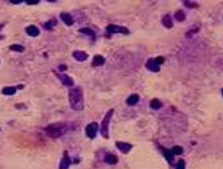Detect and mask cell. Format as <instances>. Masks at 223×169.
<instances>
[{
	"mask_svg": "<svg viewBox=\"0 0 223 169\" xmlns=\"http://www.w3.org/2000/svg\"><path fill=\"white\" fill-rule=\"evenodd\" d=\"M68 99H70V105H71L73 110H83V94H82V90L80 88L71 89L68 91Z\"/></svg>",
	"mask_w": 223,
	"mask_h": 169,
	"instance_id": "obj_1",
	"label": "cell"
},
{
	"mask_svg": "<svg viewBox=\"0 0 223 169\" xmlns=\"http://www.w3.org/2000/svg\"><path fill=\"white\" fill-rule=\"evenodd\" d=\"M46 131L49 137H59L64 134V132L66 131V127H65V125H62V124H55V125H51V126L46 127Z\"/></svg>",
	"mask_w": 223,
	"mask_h": 169,
	"instance_id": "obj_2",
	"label": "cell"
},
{
	"mask_svg": "<svg viewBox=\"0 0 223 169\" xmlns=\"http://www.w3.org/2000/svg\"><path fill=\"white\" fill-rule=\"evenodd\" d=\"M113 113H114V109H110V110L105 114V116H104L103 120H102V123H101L100 132H101V134H102V137H105V139H108V125H110V118L113 116Z\"/></svg>",
	"mask_w": 223,
	"mask_h": 169,
	"instance_id": "obj_3",
	"label": "cell"
},
{
	"mask_svg": "<svg viewBox=\"0 0 223 169\" xmlns=\"http://www.w3.org/2000/svg\"><path fill=\"white\" fill-rule=\"evenodd\" d=\"M106 32L110 34H115V33H122V34H129V31L124 26H117V24H108L106 26Z\"/></svg>",
	"mask_w": 223,
	"mask_h": 169,
	"instance_id": "obj_4",
	"label": "cell"
},
{
	"mask_svg": "<svg viewBox=\"0 0 223 169\" xmlns=\"http://www.w3.org/2000/svg\"><path fill=\"white\" fill-rule=\"evenodd\" d=\"M98 124L97 123H91L88 124L85 128V133H86L87 137H90V139H94L96 137V134H97V131H98Z\"/></svg>",
	"mask_w": 223,
	"mask_h": 169,
	"instance_id": "obj_5",
	"label": "cell"
},
{
	"mask_svg": "<svg viewBox=\"0 0 223 169\" xmlns=\"http://www.w3.org/2000/svg\"><path fill=\"white\" fill-rule=\"evenodd\" d=\"M146 68L151 70L153 72H158L160 70V66L155 62V58H149L147 62H146Z\"/></svg>",
	"mask_w": 223,
	"mask_h": 169,
	"instance_id": "obj_6",
	"label": "cell"
},
{
	"mask_svg": "<svg viewBox=\"0 0 223 169\" xmlns=\"http://www.w3.org/2000/svg\"><path fill=\"white\" fill-rule=\"evenodd\" d=\"M71 165V159H70V156H68V152L65 151L64 154H63V158L61 160V163H60V169H68Z\"/></svg>",
	"mask_w": 223,
	"mask_h": 169,
	"instance_id": "obj_7",
	"label": "cell"
},
{
	"mask_svg": "<svg viewBox=\"0 0 223 169\" xmlns=\"http://www.w3.org/2000/svg\"><path fill=\"white\" fill-rule=\"evenodd\" d=\"M58 78L61 80V82L64 86H68V87H72L73 84H74V81L68 75H65V74H58Z\"/></svg>",
	"mask_w": 223,
	"mask_h": 169,
	"instance_id": "obj_8",
	"label": "cell"
},
{
	"mask_svg": "<svg viewBox=\"0 0 223 169\" xmlns=\"http://www.w3.org/2000/svg\"><path fill=\"white\" fill-rule=\"evenodd\" d=\"M116 146H117V148H118L120 151H122L123 153H127L129 150L132 149V145L129 143H124V142H117Z\"/></svg>",
	"mask_w": 223,
	"mask_h": 169,
	"instance_id": "obj_9",
	"label": "cell"
},
{
	"mask_svg": "<svg viewBox=\"0 0 223 169\" xmlns=\"http://www.w3.org/2000/svg\"><path fill=\"white\" fill-rule=\"evenodd\" d=\"M73 57L75 59H77L78 62H84V60H86L88 55H87L86 53L83 52V51H75L73 53Z\"/></svg>",
	"mask_w": 223,
	"mask_h": 169,
	"instance_id": "obj_10",
	"label": "cell"
},
{
	"mask_svg": "<svg viewBox=\"0 0 223 169\" xmlns=\"http://www.w3.org/2000/svg\"><path fill=\"white\" fill-rule=\"evenodd\" d=\"M60 17H61L62 21H63L66 26H72V24L74 23V19H73V17H72L68 13H61Z\"/></svg>",
	"mask_w": 223,
	"mask_h": 169,
	"instance_id": "obj_11",
	"label": "cell"
},
{
	"mask_svg": "<svg viewBox=\"0 0 223 169\" xmlns=\"http://www.w3.org/2000/svg\"><path fill=\"white\" fill-rule=\"evenodd\" d=\"M105 62V59H104L103 56L101 55H95L94 59H93V66L94 67H100V66L104 65Z\"/></svg>",
	"mask_w": 223,
	"mask_h": 169,
	"instance_id": "obj_12",
	"label": "cell"
},
{
	"mask_svg": "<svg viewBox=\"0 0 223 169\" xmlns=\"http://www.w3.org/2000/svg\"><path fill=\"white\" fill-rule=\"evenodd\" d=\"M25 32L27 33L29 36H38L39 30H38V28L35 26H29L25 29Z\"/></svg>",
	"mask_w": 223,
	"mask_h": 169,
	"instance_id": "obj_13",
	"label": "cell"
},
{
	"mask_svg": "<svg viewBox=\"0 0 223 169\" xmlns=\"http://www.w3.org/2000/svg\"><path fill=\"white\" fill-rule=\"evenodd\" d=\"M139 101V95L138 94H132L127 99H126V104L129 106H134Z\"/></svg>",
	"mask_w": 223,
	"mask_h": 169,
	"instance_id": "obj_14",
	"label": "cell"
},
{
	"mask_svg": "<svg viewBox=\"0 0 223 169\" xmlns=\"http://www.w3.org/2000/svg\"><path fill=\"white\" fill-rule=\"evenodd\" d=\"M104 161L106 163H108V164L114 165V164H117V163H118V158H117L116 155H114V154H107V155L105 156Z\"/></svg>",
	"mask_w": 223,
	"mask_h": 169,
	"instance_id": "obj_15",
	"label": "cell"
},
{
	"mask_svg": "<svg viewBox=\"0 0 223 169\" xmlns=\"http://www.w3.org/2000/svg\"><path fill=\"white\" fill-rule=\"evenodd\" d=\"M162 23L164 24L166 28H171L173 26V21H171V17L169 16V15H165V16H163V18H162Z\"/></svg>",
	"mask_w": 223,
	"mask_h": 169,
	"instance_id": "obj_16",
	"label": "cell"
},
{
	"mask_svg": "<svg viewBox=\"0 0 223 169\" xmlns=\"http://www.w3.org/2000/svg\"><path fill=\"white\" fill-rule=\"evenodd\" d=\"M17 91L16 87H5V88L2 89V93L4 95H13L15 94Z\"/></svg>",
	"mask_w": 223,
	"mask_h": 169,
	"instance_id": "obj_17",
	"label": "cell"
},
{
	"mask_svg": "<svg viewBox=\"0 0 223 169\" xmlns=\"http://www.w3.org/2000/svg\"><path fill=\"white\" fill-rule=\"evenodd\" d=\"M163 154H164V156L166 158V160L168 161V163H169V164H171V163H173V161H174V154H173V152H171V150L163 149Z\"/></svg>",
	"mask_w": 223,
	"mask_h": 169,
	"instance_id": "obj_18",
	"label": "cell"
},
{
	"mask_svg": "<svg viewBox=\"0 0 223 169\" xmlns=\"http://www.w3.org/2000/svg\"><path fill=\"white\" fill-rule=\"evenodd\" d=\"M149 107L152 108L153 110H158V109H160L162 107V104L161 101H158V99H153L151 101V104H149Z\"/></svg>",
	"mask_w": 223,
	"mask_h": 169,
	"instance_id": "obj_19",
	"label": "cell"
},
{
	"mask_svg": "<svg viewBox=\"0 0 223 169\" xmlns=\"http://www.w3.org/2000/svg\"><path fill=\"white\" fill-rule=\"evenodd\" d=\"M80 32L83 33V34H85V35L91 36L92 38L95 39V32L92 29H88V28H82V29H80Z\"/></svg>",
	"mask_w": 223,
	"mask_h": 169,
	"instance_id": "obj_20",
	"label": "cell"
},
{
	"mask_svg": "<svg viewBox=\"0 0 223 169\" xmlns=\"http://www.w3.org/2000/svg\"><path fill=\"white\" fill-rule=\"evenodd\" d=\"M175 18L178 20V21H183V20L185 19V14L183 11L181 10H179L177 11L176 13H175Z\"/></svg>",
	"mask_w": 223,
	"mask_h": 169,
	"instance_id": "obj_21",
	"label": "cell"
},
{
	"mask_svg": "<svg viewBox=\"0 0 223 169\" xmlns=\"http://www.w3.org/2000/svg\"><path fill=\"white\" fill-rule=\"evenodd\" d=\"M171 151L173 152V154H174V155H180V154L183 152V149H182L180 146H175V147H173V148H171Z\"/></svg>",
	"mask_w": 223,
	"mask_h": 169,
	"instance_id": "obj_22",
	"label": "cell"
},
{
	"mask_svg": "<svg viewBox=\"0 0 223 169\" xmlns=\"http://www.w3.org/2000/svg\"><path fill=\"white\" fill-rule=\"evenodd\" d=\"M10 49L12 51H15V52H23L24 47L20 46V45H12V46H10Z\"/></svg>",
	"mask_w": 223,
	"mask_h": 169,
	"instance_id": "obj_23",
	"label": "cell"
},
{
	"mask_svg": "<svg viewBox=\"0 0 223 169\" xmlns=\"http://www.w3.org/2000/svg\"><path fill=\"white\" fill-rule=\"evenodd\" d=\"M176 169H185V163L183 160H180L176 165Z\"/></svg>",
	"mask_w": 223,
	"mask_h": 169,
	"instance_id": "obj_24",
	"label": "cell"
},
{
	"mask_svg": "<svg viewBox=\"0 0 223 169\" xmlns=\"http://www.w3.org/2000/svg\"><path fill=\"white\" fill-rule=\"evenodd\" d=\"M155 62H157L159 66L162 65V64L164 62V57H162V56H158V57H156L155 58Z\"/></svg>",
	"mask_w": 223,
	"mask_h": 169,
	"instance_id": "obj_25",
	"label": "cell"
},
{
	"mask_svg": "<svg viewBox=\"0 0 223 169\" xmlns=\"http://www.w3.org/2000/svg\"><path fill=\"white\" fill-rule=\"evenodd\" d=\"M184 4H185V5H188V7H198V4H197V3H194V2H188V1H185Z\"/></svg>",
	"mask_w": 223,
	"mask_h": 169,
	"instance_id": "obj_26",
	"label": "cell"
},
{
	"mask_svg": "<svg viewBox=\"0 0 223 169\" xmlns=\"http://www.w3.org/2000/svg\"><path fill=\"white\" fill-rule=\"evenodd\" d=\"M66 69H68V67H66L65 65H60V66H59V70H60V71H64V70H66Z\"/></svg>",
	"mask_w": 223,
	"mask_h": 169,
	"instance_id": "obj_27",
	"label": "cell"
},
{
	"mask_svg": "<svg viewBox=\"0 0 223 169\" xmlns=\"http://www.w3.org/2000/svg\"><path fill=\"white\" fill-rule=\"evenodd\" d=\"M39 1L38 0H36V1H26V3L27 4H37Z\"/></svg>",
	"mask_w": 223,
	"mask_h": 169,
	"instance_id": "obj_28",
	"label": "cell"
},
{
	"mask_svg": "<svg viewBox=\"0 0 223 169\" xmlns=\"http://www.w3.org/2000/svg\"><path fill=\"white\" fill-rule=\"evenodd\" d=\"M222 95H223V89H222Z\"/></svg>",
	"mask_w": 223,
	"mask_h": 169,
	"instance_id": "obj_29",
	"label": "cell"
}]
</instances>
